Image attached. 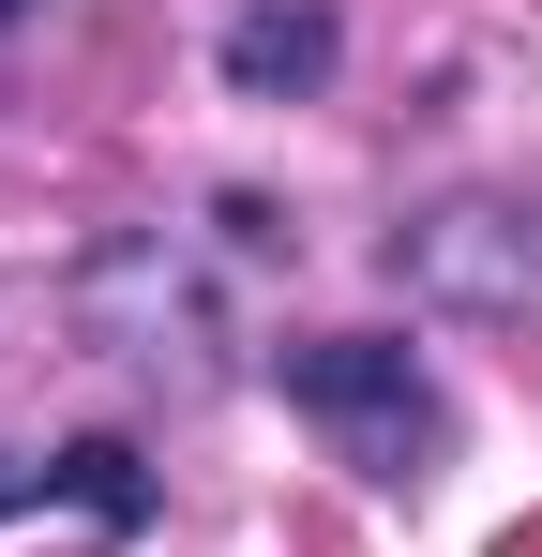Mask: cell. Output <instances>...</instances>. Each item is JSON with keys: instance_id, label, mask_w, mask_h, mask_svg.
<instances>
[{"instance_id": "obj_1", "label": "cell", "mask_w": 542, "mask_h": 557, "mask_svg": "<svg viewBox=\"0 0 542 557\" xmlns=\"http://www.w3.org/2000/svg\"><path fill=\"white\" fill-rule=\"evenodd\" d=\"M286 392L347 437V467H377V482H422V467L452 453V407L438 376L407 362V347H377V332H332V347H286Z\"/></svg>"}, {"instance_id": "obj_2", "label": "cell", "mask_w": 542, "mask_h": 557, "mask_svg": "<svg viewBox=\"0 0 542 557\" xmlns=\"http://www.w3.org/2000/svg\"><path fill=\"white\" fill-rule=\"evenodd\" d=\"M407 286H438L467 317H528L542 301V211H497V196H467L438 226H407Z\"/></svg>"}, {"instance_id": "obj_3", "label": "cell", "mask_w": 542, "mask_h": 557, "mask_svg": "<svg viewBox=\"0 0 542 557\" xmlns=\"http://www.w3.org/2000/svg\"><path fill=\"white\" fill-rule=\"evenodd\" d=\"M317 76H332V15H317V0H257V15L226 30V91L286 106V91H317Z\"/></svg>"}, {"instance_id": "obj_4", "label": "cell", "mask_w": 542, "mask_h": 557, "mask_svg": "<svg viewBox=\"0 0 542 557\" xmlns=\"http://www.w3.org/2000/svg\"><path fill=\"white\" fill-rule=\"evenodd\" d=\"M46 482H61V497H76L90 528H151V467L121 453V437H76V453L46 467Z\"/></svg>"}, {"instance_id": "obj_5", "label": "cell", "mask_w": 542, "mask_h": 557, "mask_svg": "<svg viewBox=\"0 0 542 557\" xmlns=\"http://www.w3.org/2000/svg\"><path fill=\"white\" fill-rule=\"evenodd\" d=\"M497 557H542V512H528V528H497Z\"/></svg>"}, {"instance_id": "obj_6", "label": "cell", "mask_w": 542, "mask_h": 557, "mask_svg": "<svg viewBox=\"0 0 542 557\" xmlns=\"http://www.w3.org/2000/svg\"><path fill=\"white\" fill-rule=\"evenodd\" d=\"M15 497H30V467H0V512H15Z\"/></svg>"}, {"instance_id": "obj_7", "label": "cell", "mask_w": 542, "mask_h": 557, "mask_svg": "<svg viewBox=\"0 0 542 557\" xmlns=\"http://www.w3.org/2000/svg\"><path fill=\"white\" fill-rule=\"evenodd\" d=\"M15 15H30V0H0V30H15Z\"/></svg>"}]
</instances>
